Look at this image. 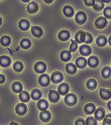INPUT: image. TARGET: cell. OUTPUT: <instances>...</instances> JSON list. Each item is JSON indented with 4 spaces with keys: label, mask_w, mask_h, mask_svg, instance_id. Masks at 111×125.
I'll list each match as a JSON object with an SVG mask.
<instances>
[{
    "label": "cell",
    "mask_w": 111,
    "mask_h": 125,
    "mask_svg": "<svg viewBox=\"0 0 111 125\" xmlns=\"http://www.w3.org/2000/svg\"><path fill=\"white\" fill-rule=\"evenodd\" d=\"M64 102L67 105L73 106L77 104L78 98H77V96L74 94H67L64 98Z\"/></svg>",
    "instance_id": "obj_1"
},
{
    "label": "cell",
    "mask_w": 111,
    "mask_h": 125,
    "mask_svg": "<svg viewBox=\"0 0 111 125\" xmlns=\"http://www.w3.org/2000/svg\"><path fill=\"white\" fill-rule=\"evenodd\" d=\"M87 20V15L86 13L83 11H78L75 15V21L78 24L82 25L84 24Z\"/></svg>",
    "instance_id": "obj_2"
},
{
    "label": "cell",
    "mask_w": 111,
    "mask_h": 125,
    "mask_svg": "<svg viewBox=\"0 0 111 125\" xmlns=\"http://www.w3.org/2000/svg\"><path fill=\"white\" fill-rule=\"evenodd\" d=\"M50 82L51 80L49 75L46 74H41L39 77V78H38V83H39V84L41 86H43V87L48 86L50 85Z\"/></svg>",
    "instance_id": "obj_3"
},
{
    "label": "cell",
    "mask_w": 111,
    "mask_h": 125,
    "mask_svg": "<svg viewBox=\"0 0 111 125\" xmlns=\"http://www.w3.org/2000/svg\"><path fill=\"white\" fill-rule=\"evenodd\" d=\"M34 69L38 74H43L47 69V65L44 62L39 61L37 62L34 65Z\"/></svg>",
    "instance_id": "obj_4"
},
{
    "label": "cell",
    "mask_w": 111,
    "mask_h": 125,
    "mask_svg": "<svg viewBox=\"0 0 111 125\" xmlns=\"http://www.w3.org/2000/svg\"><path fill=\"white\" fill-rule=\"evenodd\" d=\"M108 22L107 19L103 17H100L95 21V27L98 29H102L107 27Z\"/></svg>",
    "instance_id": "obj_5"
},
{
    "label": "cell",
    "mask_w": 111,
    "mask_h": 125,
    "mask_svg": "<svg viewBox=\"0 0 111 125\" xmlns=\"http://www.w3.org/2000/svg\"><path fill=\"white\" fill-rule=\"evenodd\" d=\"M50 80L54 84H58L63 80V75L62 73L59 71L54 72L51 74Z\"/></svg>",
    "instance_id": "obj_6"
},
{
    "label": "cell",
    "mask_w": 111,
    "mask_h": 125,
    "mask_svg": "<svg viewBox=\"0 0 111 125\" xmlns=\"http://www.w3.org/2000/svg\"><path fill=\"white\" fill-rule=\"evenodd\" d=\"M79 53L82 56L84 57H87L89 56L92 53V49L90 46L88 44H82L79 48Z\"/></svg>",
    "instance_id": "obj_7"
},
{
    "label": "cell",
    "mask_w": 111,
    "mask_h": 125,
    "mask_svg": "<svg viewBox=\"0 0 111 125\" xmlns=\"http://www.w3.org/2000/svg\"><path fill=\"white\" fill-rule=\"evenodd\" d=\"M15 112L19 116H24L27 112V105L24 103L18 104L16 105Z\"/></svg>",
    "instance_id": "obj_8"
},
{
    "label": "cell",
    "mask_w": 111,
    "mask_h": 125,
    "mask_svg": "<svg viewBox=\"0 0 111 125\" xmlns=\"http://www.w3.org/2000/svg\"><path fill=\"white\" fill-rule=\"evenodd\" d=\"M75 42L77 44H82L84 43L86 39V32L83 31H79L75 34Z\"/></svg>",
    "instance_id": "obj_9"
},
{
    "label": "cell",
    "mask_w": 111,
    "mask_h": 125,
    "mask_svg": "<svg viewBox=\"0 0 111 125\" xmlns=\"http://www.w3.org/2000/svg\"><path fill=\"white\" fill-rule=\"evenodd\" d=\"M39 5L38 3L35 1H31L29 3L27 6V11L29 14L36 13L39 10Z\"/></svg>",
    "instance_id": "obj_10"
},
{
    "label": "cell",
    "mask_w": 111,
    "mask_h": 125,
    "mask_svg": "<svg viewBox=\"0 0 111 125\" xmlns=\"http://www.w3.org/2000/svg\"><path fill=\"white\" fill-rule=\"evenodd\" d=\"M48 98L51 103L55 104L59 101L60 98V95L58 92L55 90H50L48 94Z\"/></svg>",
    "instance_id": "obj_11"
},
{
    "label": "cell",
    "mask_w": 111,
    "mask_h": 125,
    "mask_svg": "<svg viewBox=\"0 0 111 125\" xmlns=\"http://www.w3.org/2000/svg\"><path fill=\"white\" fill-rule=\"evenodd\" d=\"M69 90V85L66 83H62V84H60L58 87V93L62 96L68 94Z\"/></svg>",
    "instance_id": "obj_12"
},
{
    "label": "cell",
    "mask_w": 111,
    "mask_h": 125,
    "mask_svg": "<svg viewBox=\"0 0 111 125\" xmlns=\"http://www.w3.org/2000/svg\"><path fill=\"white\" fill-rule=\"evenodd\" d=\"M88 65L91 68H96L100 63V60L97 56H91L87 60Z\"/></svg>",
    "instance_id": "obj_13"
},
{
    "label": "cell",
    "mask_w": 111,
    "mask_h": 125,
    "mask_svg": "<svg viewBox=\"0 0 111 125\" xmlns=\"http://www.w3.org/2000/svg\"><path fill=\"white\" fill-rule=\"evenodd\" d=\"M11 60L10 57L6 55L0 56V66L4 68L8 67L11 65Z\"/></svg>",
    "instance_id": "obj_14"
},
{
    "label": "cell",
    "mask_w": 111,
    "mask_h": 125,
    "mask_svg": "<svg viewBox=\"0 0 111 125\" xmlns=\"http://www.w3.org/2000/svg\"><path fill=\"white\" fill-rule=\"evenodd\" d=\"M71 37V32L68 30H62L58 34V38L61 41H66Z\"/></svg>",
    "instance_id": "obj_15"
},
{
    "label": "cell",
    "mask_w": 111,
    "mask_h": 125,
    "mask_svg": "<svg viewBox=\"0 0 111 125\" xmlns=\"http://www.w3.org/2000/svg\"><path fill=\"white\" fill-rule=\"evenodd\" d=\"M94 116H95V119L96 120L101 121L105 116V111L102 107L98 108L94 112Z\"/></svg>",
    "instance_id": "obj_16"
},
{
    "label": "cell",
    "mask_w": 111,
    "mask_h": 125,
    "mask_svg": "<svg viewBox=\"0 0 111 125\" xmlns=\"http://www.w3.org/2000/svg\"><path fill=\"white\" fill-rule=\"evenodd\" d=\"M40 118L41 121L44 123H47L50 121L51 118V114L50 112L47 110L42 111L40 114Z\"/></svg>",
    "instance_id": "obj_17"
},
{
    "label": "cell",
    "mask_w": 111,
    "mask_h": 125,
    "mask_svg": "<svg viewBox=\"0 0 111 125\" xmlns=\"http://www.w3.org/2000/svg\"><path fill=\"white\" fill-rule=\"evenodd\" d=\"M63 13L66 17L71 18L74 15V10L70 5H65L63 8Z\"/></svg>",
    "instance_id": "obj_18"
},
{
    "label": "cell",
    "mask_w": 111,
    "mask_h": 125,
    "mask_svg": "<svg viewBox=\"0 0 111 125\" xmlns=\"http://www.w3.org/2000/svg\"><path fill=\"white\" fill-rule=\"evenodd\" d=\"M86 65H87V60L84 57H78L75 62V65L76 66V67H78L79 69H81L85 68Z\"/></svg>",
    "instance_id": "obj_19"
},
{
    "label": "cell",
    "mask_w": 111,
    "mask_h": 125,
    "mask_svg": "<svg viewBox=\"0 0 111 125\" xmlns=\"http://www.w3.org/2000/svg\"><path fill=\"white\" fill-rule=\"evenodd\" d=\"M31 34L35 38H40L43 35V31L39 26H32L31 27Z\"/></svg>",
    "instance_id": "obj_20"
},
{
    "label": "cell",
    "mask_w": 111,
    "mask_h": 125,
    "mask_svg": "<svg viewBox=\"0 0 111 125\" xmlns=\"http://www.w3.org/2000/svg\"><path fill=\"white\" fill-rule=\"evenodd\" d=\"M100 98L103 100H109L111 99V92L110 90H106L104 88H101L100 90Z\"/></svg>",
    "instance_id": "obj_21"
},
{
    "label": "cell",
    "mask_w": 111,
    "mask_h": 125,
    "mask_svg": "<svg viewBox=\"0 0 111 125\" xmlns=\"http://www.w3.org/2000/svg\"><path fill=\"white\" fill-rule=\"evenodd\" d=\"M19 27L22 31H26L30 27V22L26 19H21L19 23Z\"/></svg>",
    "instance_id": "obj_22"
},
{
    "label": "cell",
    "mask_w": 111,
    "mask_h": 125,
    "mask_svg": "<svg viewBox=\"0 0 111 125\" xmlns=\"http://www.w3.org/2000/svg\"><path fill=\"white\" fill-rule=\"evenodd\" d=\"M49 107L48 102L45 99H40L37 103V107L40 111H45Z\"/></svg>",
    "instance_id": "obj_23"
},
{
    "label": "cell",
    "mask_w": 111,
    "mask_h": 125,
    "mask_svg": "<svg viewBox=\"0 0 111 125\" xmlns=\"http://www.w3.org/2000/svg\"><path fill=\"white\" fill-rule=\"evenodd\" d=\"M19 100H20L21 102H24V103H27V102H29V100H30V95L26 91H22L19 94Z\"/></svg>",
    "instance_id": "obj_24"
},
{
    "label": "cell",
    "mask_w": 111,
    "mask_h": 125,
    "mask_svg": "<svg viewBox=\"0 0 111 125\" xmlns=\"http://www.w3.org/2000/svg\"><path fill=\"white\" fill-rule=\"evenodd\" d=\"M11 90L15 94H20L23 90V85L19 81H15L11 85Z\"/></svg>",
    "instance_id": "obj_25"
},
{
    "label": "cell",
    "mask_w": 111,
    "mask_h": 125,
    "mask_svg": "<svg viewBox=\"0 0 111 125\" xmlns=\"http://www.w3.org/2000/svg\"><path fill=\"white\" fill-rule=\"evenodd\" d=\"M96 110V107L95 105L92 103L87 104L85 105V106L84 107V111L86 114L87 115H91L94 113V112Z\"/></svg>",
    "instance_id": "obj_26"
},
{
    "label": "cell",
    "mask_w": 111,
    "mask_h": 125,
    "mask_svg": "<svg viewBox=\"0 0 111 125\" xmlns=\"http://www.w3.org/2000/svg\"><path fill=\"white\" fill-rule=\"evenodd\" d=\"M60 59L64 62H69L72 58V54L68 50H63L60 53Z\"/></svg>",
    "instance_id": "obj_27"
},
{
    "label": "cell",
    "mask_w": 111,
    "mask_h": 125,
    "mask_svg": "<svg viewBox=\"0 0 111 125\" xmlns=\"http://www.w3.org/2000/svg\"><path fill=\"white\" fill-rule=\"evenodd\" d=\"M77 67L75 64L72 63H68L66 64L65 66V71L69 74L73 75L77 73Z\"/></svg>",
    "instance_id": "obj_28"
},
{
    "label": "cell",
    "mask_w": 111,
    "mask_h": 125,
    "mask_svg": "<svg viewBox=\"0 0 111 125\" xmlns=\"http://www.w3.org/2000/svg\"><path fill=\"white\" fill-rule=\"evenodd\" d=\"M31 98L34 100H38L41 99L42 96H43V94L40 90L39 89H34L31 92Z\"/></svg>",
    "instance_id": "obj_29"
},
{
    "label": "cell",
    "mask_w": 111,
    "mask_h": 125,
    "mask_svg": "<svg viewBox=\"0 0 111 125\" xmlns=\"http://www.w3.org/2000/svg\"><path fill=\"white\" fill-rule=\"evenodd\" d=\"M20 45L21 48H22V49H29L31 47L32 45L31 41L29 39H28V38H24L20 42Z\"/></svg>",
    "instance_id": "obj_30"
},
{
    "label": "cell",
    "mask_w": 111,
    "mask_h": 125,
    "mask_svg": "<svg viewBox=\"0 0 111 125\" xmlns=\"http://www.w3.org/2000/svg\"><path fill=\"white\" fill-rule=\"evenodd\" d=\"M96 43L99 47H103L107 44V38L105 36H99L96 40Z\"/></svg>",
    "instance_id": "obj_31"
},
{
    "label": "cell",
    "mask_w": 111,
    "mask_h": 125,
    "mask_svg": "<svg viewBox=\"0 0 111 125\" xmlns=\"http://www.w3.org/2000/svg\"><path fill=\"white\" fill-rule=\"evenodd\" d=\"M11 38L9 36H3L1 38L0 40V43L3 46H8L10 44H11Z\"/></svg>",
    "instance_id": "obj_32"
},
{
    "label": "cell",
    "mask_w": 111,
    "mask_h": 125,
    "mask_svg": "<svg viewBox=\"0 0 111 125\" xmlns=\"http://www.w3.org/2000/svg\"><path fill=\"white\" fill-rule=\"evenodd\" d=\"M86 87L90 90H93L97 87V82L94 79H90L86 81Z\"/></svg>",
    "instance_id": "obj_33"
},
{
    "label": "cell",
    "mask_w": 111,
    "mask_h": 125,
    "mask_svg": "<svg viewBox=\"0 0 111 125\" xmlns=\"http://www.w3.org/2000/svg\"><path fill=\"white\" fill-rule=\"evenodd\" d=\"M92 6H93V10L95 11H101V10L104 8V3H103V2L102 1L97 0V1H95L94 5Z\"/></svg>",
    "instance_id": "obj_34"
},
{
    "label": "cell",
    "mask_w": 111,
    "mask_h": 125,
    "mask_svg": "<svg viewBox=\"0 0 111 125\" xmlns=\"http://www.w3.org/2000/svg\"><path fill=\"white\" fill-rule=\"evenodd\" d=\"M101 74L104 79H109L111 78V67L109 66L104 67L101 70Z\"/></svg>",
    "instance_id": "obj_35"
},
{
    "label": "cell",
    "mask_w": 111,
    "mask_h": 125,
    "mask_svg": "<svg viewBox=\"0 0 111 125\" xmlns=\"http://www.w3.org/2000/svg\"><path fill=\"white\" fill-rule=\"evenodd\" d=\"M13 69L17 73H20L24 69V64L20 61H17L13 63Z\"/></svg>",
    "instance_id": "obj_36"
},
{
    "label": "cell",
    "mask_w": 111,
    "mask_h": 125,
    "mask_svg": "<svg viewBox=\"0 0 111 125\" xmlns=\"http://www.w3.org/2000/svg\"><path fill=\"white\" fill-rule=\"evenodd\" d=\"M86 125H97V121L93 117H88L85 121Z\"/></svg>",
    "instance_id": "obj_37"
},
{
    "label": "cell",
    "mask_w": 111,
    "mask_h": 125,
    "mask_svg": "<svg viewBox=\"0 0 111 125\" xmlns=\"http://www.w3.org/2000/svg\"><path fill=\"white\" fill-rule=\"evenodd\" d=\"M103 15L105 19H111V7L107 6L103 10Z\"/></svg>",
    "instance_id": "obj_38"
},
{
    "label": "cell",
    "mask_w": 111,
    "mask_h": 125,
    "mask_svg": "<svg viewBox=\"0 0 111 125\" xmlns=\"http://www.w3.org/2000/svg\"><path fill=\"white\" fill-rule=\"evenodd\" d=\"M71 41L72 44H71V46H70L69 51V52H76V51L77 50V49H78V44L75 42V41H74V40H71Z\"/></svg>",
    "instance_id": "obj_39"
},
{
    "label": "cell",
    "mask_w": 111,
    "mask_h": 125,
    "mask_svg": "<svg viewBox=\"0 0 111 125\" xmlns=\"http://www.w3.org/2000/svg\"><path fill=\"white\" fill-rule=\"evenodd\" d=\"M103 120V125H111V114H108L105 116Z\"/></svg>",
    "instance_id": "obj_40"
},
{
    "label": "cell",
    "mask_w": 111,
    "mask_h": 125,
    "mask_svg": "<svg viewBox=\"0 0 111 125\" xmlns=\"http://www.w3.org/2000/svg\"><path fill=\"white\" fill-rule=\"evenodd\" d=\"M93 41V37L89 32H86V39L84 43L86 44H90Z\"/></svg>",
    "instance_id": "obj_41"
},
{
    "label": "cell",
    "mask_w": 111,
    "mask_h": 125,
    "mask_svg": "<svg viewBox=\"0 0 111 125\" xmlns=\"http://www.w3.org/2000/svg\"><path fill=\"white\" fill-rule=\"evenodd\" d=\"M75 125H86L85 121L82 118H78L75 121Z\"/></svg>",
    "instance_id": "obj_42"
},
{
    "label": "cell",
    "mask_w": 111,
    "mask_h": 125,
    "mask_svg": "<svg viewBox=\"0 0 111 125\" xmlns=\"http://www.w3.org/2000/svg\"><path fill=\"white\" fill-rule=\"evenodd\" d=\"M95 1V0H84V3L86 6H91L94 5Z\"/></svg>",
    "instance_id": "obj_43"
},
{
    "label": "cell",
    "mask_w": 111,
    "mask_h": 125,
    "mask_svg": "<svg viewBox=\"0 0 111 125\" xmlns=\"http://www.w3.org/2000/svg\"><path fill=\"white\" fill-rule=\"evenodd\" d=\"M5 81H6L5 76L4 74H0V84H3V83L5 82Z\"/></svg>",
    "instance_id": "obj_44"
},
{
    "label": "cell",
    "mask_w": 111,
    "mask_h": 125,
    "mask_svg": "<svg viewBox=\"0 0 111 125\" xmlns=\"http://www.w3.org/2000/svg\"><path fill=\"white\" fill-rule=\"evenodd\" d=\"M111 102L109 101V103H108V108H109V109L110 111H111Z\"/></svg>",
    "instance_id": "obj_45"
},
{
    "label": "cell",
    "mask_w": 111,
    "mask_h": 125,
    "mask_svg": "<svg viewBox=\"0 0 111 125\" xmlns=\"http://www.w3.org/2000/svg\"><path fill=\"white\" fill-rule=\"evenodd\" d=\"M44 1L45 2V3H47V4H50V3H52V2L53 1V0H51V1H46V0H44Z\"/></svg>",
    "instance_id": "obj_46"
},
{
    "label": "cell",
    "mask_w": 111,
    "mask_h": 125,
    "mask_svg": "<svg viewBox=\"0 0 111 125\" xmlns=\"http://www.w3.org/2000/svg\"><path fill=\"white\" fill-rule=\"evenodd\" d=\"M10 125H19L17 123H16L15 122H11V123L10 124Z\"/></svg>",
    "instance_id": "obj_47"
},
{
    "label": "cell",
    "mask_w": 111,
    "mask_h": 125,
    "mask_svg": "<svg viewBox=\"0 0 111 125\" xmlns=\"http://www.w3.org/2000/svg\"><path fill=\"white\" fill-rule=\"evenodd\" d=\"M2 22H3V19H2V18L1 17H0V26L1 25Z\"/></svg>",
    "instance_id": "obj_48"
},
{
    "label": "cell",
    "mask_w": 111,
    "mask_h": 125,
    "mask_svg": "<svg viewBox=\"0 0 111 125\" xmlns=\"http://www.w3.org/2000/svg\"><path fill=\"white\" fill-rule=\"evenodd\" d=\"M111 36L109 37V43L110 45H111Z\"/></svg>",
    "instance_id": "obj_49"
},
{
    "label": "cell",
    "mask_w": 111,
    "mask_h": 125,
    "mask_svg": "<svg viewBox=\"0 0 111 125\" xmlns=\"http://www.w3.org/2000/svg\"><path fill=\"white\" fill-rule=\"evenodd\" d=\"M103 1V3H109V2H111V1Z\"/></svg>",
    "instance_id": "obj_50"
},
{
    "label": "cell",
    "mask_w": 111,
    "mask_h": 125,
    "mask_svg": "<svg viewBox=\"0 0 111 125\" xmlns=\"http://www.w3.org/2000/svg\"><path fill=\"white\" fill-rule=\"evenodd\" d=\"M23 2H29V1H22Z\"/></svg>",
    "instance_id": "obj_51"
},
{
    "label": "cell",
    "mask_w": 111,
    "mask_h": 125,
    "mask_svg": "<svg viewBox=\"0 0 111 125\" xmlns=\"http://www.w3.org/2000/svg\"><path fill=\"white\" fill-rule=\"evenodd\" d=\"M0 71H1V69H0Z\"/></svg>",
    "instance_id": "obj_52"
}]
</instances>
